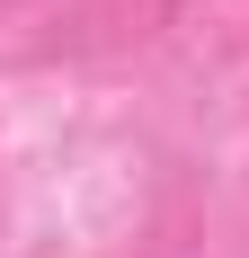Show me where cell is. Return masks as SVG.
I'll use <instances>...</instances> for the list:
<instances>
[{
  "label": "cell",
  "mask_w": 249,
  "mask_h": 258,
  "mask_svg": "<svg viewBox=\"0 0 249 258\" xmlns=\"http://www.w3.org/2000/svg\"><path fill=\"white\" fill-rule=\"evenodd\" d=\"M0 9H18V0H0Z\"/></svg>",
  "instance_id": "obj_1"
}]
</instances>
